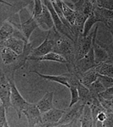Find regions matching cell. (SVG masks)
<instances>
[{
    "mask_svg": "<svg viewBox=\"0 0 113 127\" xmlns=\"http://www.w3.org/2000/svg\"><path fill=\"white\" fill-rule=\"evenodd\" d=\"M99 77V73L96 71L95 67L89 69L88 71L79 75L80 82L83 84L85 87H89L94 81H95Z\"/></svg>",
    "mask_w": 113,
    "mask_h": 127,
    "instance_id": "d6986e66",
    "label": "cell"
},
{
    "mask_svg": "<svg viewBox=\"0 0 113 127\" xmlns=\"http://www.w3.org/2000/svg\"><path fill=\"white\" fill-rule=\"evenodd\" d=\"M89 89L91 93L92 96L94 97H98L99 98V95H100V93L104 91L106 89V87L103 86V84L101 83V81H100V79H97L95 81H94L93 83L89 87Z\"/></svg>",
    "mask_w": 113,
    "mask_h": 127,
    "instance_id": "603a6c76",
    "label": "cell"
},
{
    "mask_svg": "<svg viewBox=\"0 0 113 127\" xmlns=\"http://www.w3.org/2000/svg\"><path fill=\"white\" fill-rule=\"evenodd\" d=\"M97 65L98 64L95 63V59H94V50L93 46L89 50V52L83 59H79L76 62L73 69L70 72H74L80 75L84 72H86V71H88L89 69L97 66Z\"/></svg>",
    "mask_w": 113,
    "mask_h": 127,
    "instance_id": "8992f818",
    "label": "cell"
},
{
    "mask_svg": "<svg viewBox=\"0 0 113 127\" xmlns=\"http://www.w3.org/2000/svg\"><path fill=\"white\" fill-rule=\"evenodd\" d=\"M32 72L35 73L39 77H41V78H43L44 80H48V81H54V82H57L59 84H61V85L65 86V87H66L68 88L70 87L67 73L62 74V75H43V74L38 72V71H35V70H33Z\"/></svg>",
    "mask_w": 113,
    "mask_h": 127,
    "instance_id": "e0dca14e",
    "label": "cell"
},
{
    "mask_svg": "<svg viewBox=\"0 0 113 127\" xmlns=\"http://www.w3.org/2000/svg\"><path fill=\"white\" fill-rule=\"evenodd\" d=\"M94 119L92 115L91 105L86 103L83 108V114L80 118V126L82 127H93Z\"/></svg>",
    "mask_w": 113,
    "mask_h": 127,
    "instance_id": "ac0fdd59",
    "label": "cell"
},
{
    "mask_svg": "<svg viewBox=\"0 0 113 127\" xmlns=\"http://www.w3.org/2000/svg\"><path fill=\"white\" fill-rule=\"evenodd\" d=\"M53 99H54V93L53 92H47L43 98H41L38 103H36L42 114L54 108Z\"/></svg>",
    "mask_w": 113,
    "mask_h": 127,
    "instance_id": "9a60e30c",
    "label": "cell"
},
{
    "mask_svg": "<svg viewBox=\"0 0 113 127\" xmlns=\"http://www.w3.org/2000/svg\"><path fill=\"white\" fill-rule=\"evenodd\" d=\"M10 96H11V86L5 73L2 71L1 78H0V100L1 103L4 106L7 113L9 108L12 107Z\"/></svg>",
    "mask_w": 113,
    "mask_h": 127,
    "instance_id": "ba28073f",
    "label": "cell"
},
{
    "mask_svg": "<svg viewBox=\"0 0 113 127\" xmlns=\"http://www.w3.org/2000/svg\"><path fill=\"white\" fill-rule=\"evenodd\" d=\"M26 42L24 40L20 38L15 37V36H10L8 39L3 42H0V46H5L14 50L17 54H21L24 52L25 46Z\"/></svg>",
    "mask_w": 113,
    "mask_h": 127,
    "instance_id": "4fadbf2b",
    "label": "cell"
},
{
    "mask_svg": "<svg viewBox=\"0 0 113 127\" xmlns=\"http://www.w3.org/2000/svg\"><path fill=\"white\" fill-rule=\"evenodd\" d=\"M9 125L7 120V111L4 106L0 104V127H9Z\"/></svg>",
    "mask_w": 113,
    "mask_h": 127,
    "instance_id": "484cf974",
    "label": "cell"
},
{
    "mask_svg": "<svg viewBox=\"0 0 113 127\" xmlns=\"http://www.w3.org/2000/svg\"><path fill=\"white\" fill-rule=\"evenodd\" d=\"M19 54L5 46H1V59L4 65H10L17 60Z\"/></svg>",
    "mask_w": 113,
    "mask_h": 127,
    "instance_id": "2e32d148",
    "label": "cell"
},
{
    "mask_svg": "<svg viewBox=\"0 0 113 127\" xmlns=\"http://www.w3.org/2000/svg\"><path fill=\"white\" fill-rule=\"evenodd\" d=\"M98 25H96L95 29L94 31V37H93V46L94 50V59L95 63L99 64L103 62H108L110 59V54L109 52L103 47L100 46V44L96 42V36H97L98 32Z\"/></svg>",
    "mask_w": 113,
    "mask_h": 127,
    "instance_id": "30bf717a",
    "label": "cell"
},
{
    "mask_svg": "<svg viewBox=\"0 0 113 127\" xmlns=\"http://www.w3.org/2000/svg\"><path fill=\"white\" fill-rule=\"evenodd\" d=\"M65 109H59V108H56L54 107L51 109H49V111L42 114L43 123L41 126H59L58 122L62 118L63 114L65 112Z\"/></svg>",
    "mask_w": 113,
    "mask_h": 127,
    "instance_id": "9c48e42d",
    "label": "cell"
},
{
    "mask_svg": "<svg viewBox=\"0 0 113 127\" xmlns=\"http://www.w3.org/2000/svg\"><path fill=\"white\" fill-rule=\"evenodd\" d=\"M56 28L53 27L52 29L49 31V34L43 42V43L37 48H33L31 52L30 56L33 57H40L45 55L50 52H54L55 40V31Z\"/></svg>",
    "mask_w": 113,
    "mask_h": 127,
    "instance_id": "3957f363",
    "label": "cell"
},
{
    "mask_svg": "<svg viewBox=\"0 0 113 127\" xmlns=\"http://www.w3.org/2000/svg\"><path fill=\"white\" fill-rule=\"evenodd\" d=\"M92 2H93V3H94V4H96V1H97V0H91Z\"/></svg>",
    "mask_w": 113,
    "mask_h": 127,
    "instance_id": "1f68e13d",
    "label": "cell"
},
{
    "mask_svg": "<svg viewBox=\"0 0 113 127\" xmlns=\"http://www.w3.org/2000/svg\"><path fill=\"white\" fill-rule=\"evenodd\" d=\"M103 127H113V112H108L103 122Z\"/></svg>",
    "mask_w": 113,
    "mask_h": 127,
    "instance_id": "4dcf8cb0",
    "label": "cell"
},
{
    "mask_svg": "<svg viewBox=\"0 0 113 127\" xmlns=\"http://www.w3.org/2000/svg\"><path fill=\"white\" fill-rule=\"evenodd\" d=\"M14 32H15V26L11 23V21L6 20L3 22L0 28V42H3L13 36Z\"/></svg>",
    "mask_w": 113,
    "mask_h": 127,
    "instance_id": "44dd1931",
    "label": "cell"
},
{
    "mask_svg": "<svg viewBox=\"0 0 113 127\" xmlns=\"http://www.w3.org/2000/svg\"><path fill=\"white\" fill-rule=\"evenodd\" d=\"M100 21V20L97 19L96 18L95 15H94V13H93L90 15V16L89 18H88V20H86L85 24H84V27H83V36H88V35L89 34V31L91 30V28L93 27L94 25L99 23Z\"/></svg>",
    "mask_w": 113,
    "mask_h": 127,
    "instance_id": "cb8c5ba5",
    "label": "cell"
},
{
    "mask_svg": "<svg viewBox=\"0 0 113 127\" xmlns=\"http://www.w3.org/2000/svg\"><path fill=\"white\" fill-rule=\"evenodd\" d=\"M35 19L38 21V26L44 28V30L49 31L53 27H55V23L54 20H53L52 15H51L50 12H49V10L45 4L44 5V9H43V12L41 13V15H39Z\"/></svg>",
    "mask_w": 113,
    "mask_h": 127,
    "instance_id": "7c38bea8",
    "label": "cell"
},
{
    "mask_svg": "<svg viewBox=\"0 0 113 127\" xmlns=\"http://www.w3.org/2000/svg\"><path fill=\"white\" fill-rule=\"evenodd\" d=\"M22 114L26 115L29 126H41L43 123L42 113L38 108L37 103H32L27 102L22 109Z\"/></svg>",
    "mask_w": 113,
    "mask_h": 127,
    "instance_id": "5b68a950",
    "label": "cell"
},
{
    "mask_svg": "<svg viewBox=\"0 0 113 127\" xmlns=\"http://www.w3.org/2000/svg\"><path fill=\"white\" fill-rule=\"evenodd\" d=\"M69 89L71 92V103L69 104V107H71L79 101V93L77 87L76 86H70Z\"/></svg>",
    "mask_w": 113,
    "mask_h": 127,
    "instance_id": "d4e9b609",
    "label": "cell"
},
{
    "mask_svg": "<svg viewBox=\"0 0 113 127\" xmlns=\"http://www.w3.org/2000/svg\"><path fill=\"white\" fill-rule=\"evenodd\" d=\"M8 77V76H7ZM11 86V96H10V99H11V104L12 107L15 108V110L17 113L18 119H20V114H22V109L25 107L27 102L24 99V97L20 95V92L18 91L17 87L15 86V81H14V77H8Z\"/></svg>",
    "mask_w": 113,
    "mask_h": 127,
    "instance_id": "52a82bcc",
    "label": "cell"
},
{
    "mask_svg": "<svg viewBox=\"0 0 113 127\" xmlns=\"http://www.w3.org/2000/svg\"><path fill=\"white\" fill-rule=\"evenodd\" d=\"M33 1H34V8L32 15L34 18H36L39 15H41V13L43 12V9H44V4L43 0H33Z\"/></svg>",
    "mask_w": 113,
    "mask_h": 127,
    "instance_id": "4316f807",
    "label": "cell"
},
{
    "mask_svg": "<svg viewBox=\"0 0 113 127\" xmlns=\"http://www.w3.org/2000/svg\"><path fill=\"white\" fill-rule=\"evenodd\" d=\"M85 103L82 101L77 102L71 107H68L65 109L62 118L58 122L59 126H77V123H80V118L83 114V108Z\"/></svg>",
    "mask_w": 113,
    "mask_h": 127,
    "instance_id": "7a4b0ae2",
    "label": "cell"
},
{
    "mask_svg": "<svg viewBox=\"0 0 113 127\" xmlns=\"http://www.w3.org/2000/svg\"><path fill=\"white\" fill-rule=\"evenodd\" d=\"M99 79L101 81V83L103 84V86L106 88L113 87V78L110 76H106V75H103L99 74Z\"/></svg>",
    "mask_w": 113,
    "mask_h": 127,
    "instance_id": "83f0119b",
    "label": "cell"
},
{
    "mask_svg": "<svg viewBox=\"0 0 113 127\" xmlns=\"http://www.w3.org/2000/svg\"><path fill=\"white\" fill-rule=\"evenodd\" d=\"M96 71L100 75H106L113 78V64L108 62H103L99 64L97 66H95Z\"/></svg>",
    "mask_w": 113,
    "mask_h": 127,
    "instance_id": "7402d4cb",
    "label": "cell"
},
{
    "mask_svg": "<svg viewBox=\"0 0 113 127\" xmlns=\"http://www.w3.org/2000/svg\"><path fill=\"white\" fill-rule=\"evenodd\" d=\"M11 23L14 25V26L16 28H18L19 30H20L23 33L25 38L27 42H29L30 36L32 34V32H34V30H36L38 27V23L37 21V20L35 19L33 16H31L29 19H27L26 21L20 22V24H16L11 21Z\"/></svg>",
    "mask_w": 113,
    "mask_h": 127,
    "instance_id": "8fae6325",
    "label": "cell"
},
{
    "mask_svg": "<svg viewBox=\"0 0 113 127\" xmlns=\"http://www.w3.org/2000/svg\"><path fill=\"white\" fill-rule=\"evenodd\" d=\"M28 60L32 61H53V62H58L61 64H68V62L62 55L57 54L55 52H50L49 54L43 55L40 57H33L29 56L28 57Z\"/></svg>",
    "mask_w": 113,
    "mask_h": 127,
    "instance_id": "5bb4252c",
    "label": "cell"
},
{
    "mask_svg": "<svg viewBox=\"0 0 113 127\" xmlns=\"http://www.w3.org/2000/svg\"><path fill=\"white\" fill-rule=\"evenodd\" d=\"M94 13L96 18L100 20V21L103 24L106 23L107 20H113V10L105 9V8L95 5Z\"/></svg>",
    "mask_w": 113,
    "mask_h": 127,
    "instance_id": "ffe728a7",
    "label": "cell"
},
{
    "mask_svg": "<svg viewBox=\"0 0 113 127\" xmlns=\"http://www.w3.org/2000/svg\"><path fill=\"white\" fill-rule=\"evenodd\" d=\"M55 45L54 52L62 55L68 62L67 67L71 66V68L73 69V67L76 64L75 42L71 40V38H69L68 36L60 34L56 29L55 31Z\"/></svg>",
    "mask_w": 113,
    "mask_h": 127,
    "instance_id": "6da1fadb",
    "label": "cell"
},
{
    "mask_svg": "<svg viewBox=\"0 0 113 127\" xmlns=\"http://www.w3.org/2000/svg\"><path fill=\"white\" fill-rule=\"evenodd\" d=\"M99 96L106 100H112L113 99V87L106 88L102 93H100Z\"/></svg>",
    "mask_w": 113,
    "mask_h": 127,
    "instance_id": "f1b7e54d",
    "label": "cell"
},
{
    "mask_svg": "<svg viewBox=\"0 0 113 127\" xmlns=\"http://www.w3.org/2000/svg\"><path fill=\"white\" fill-rule=\"evenodd\" d=\"M96 5L105 9L113 10V0H97Z\"/></svg>",
    "mask_w": 113,
    "mask_h": 127,
    "instance_id": "f546056e",
    "label": "cell"
},
{
    "mask_svg": "<svg viewBox=\"0 0 113 127\" xmlns=\"http://www.w3.org/2000/svg\"><path fill=\"white\" fill-rule=\"evenodd\" d=\"M93 37L94 32L89 33L88 36H83L79 35L77 40L75 41L76 44V62L79 59H83L89 50L93 47Z\"/></svg>",
    "mask_w": 113,
    "mask_h": 127,
    "instance_id": "277c9868",
    "label": "cell"
}]
</instances>
